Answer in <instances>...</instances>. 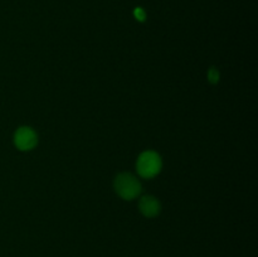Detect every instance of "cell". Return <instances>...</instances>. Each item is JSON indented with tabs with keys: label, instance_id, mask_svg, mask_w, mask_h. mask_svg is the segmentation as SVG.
Segmentation results:
<instances>
[{
	"label": "cell",
	"instance_id": "1",
	"mask_svg": "<svg viewBox=\"0 0 258 257\" xmlns=\"http://www.w3.org/2000/svg\"><path fill=\"white\" fill-rule=\"evenodd\" d=\"M113 188L116 193L125 201H133L141 193L140 181L130 173H122L116 176Z\"/></svg>",
	"mask_w": 258,
	"mask_h": 257
},
{
	"label": "cell",
	"instance_id": "2",
	"mask_svg": "<svg viewBox=\"0 0 258 257\" xmlns=\"http://www.w3.org/2000/svg\"><path fill=\"white\" fill-rule=\"evenodd\" d=\"M161 166H163V161H161L160 155L151 150L144 151L136 161V169H138L139 175L145 179H150L158 175L161 170Z\"/></svg>",
	"mask_w": 258,
	"mask_h": 257
},
{
	"label": "cell",
	"instance_id": "3",
	"mask_svg": "<svg viewBox=\"0 0 258 257\" xmlns=\"http://www.w3.org/2000/svg\"><path fill=\"white\" fill-rule=\"evenodd\" d=\"M38 144V135L32 127L22 126L14 134V145L20 151H29Z\"/></svg>",
	"mask_w": 258,
	"mask_h": 257
},
{
	"label": "cell",
	"instance_id": "4",
	"mask_svg": "<svg viewBox=\"0 0 258 257\" xmlns=\"http://www.w3.org/2000/svg\"><path fill=\"white\" fill-rule=\"evenodd\" d=\"M139 208L140 212L145 217L153 218V217L158 216L160 213V202L153 196H145L141 198L140 203H139Z\"/></svg>",
	"mask_w": 258,
	"mask_h": 257
},
{
	"label": "cell",
	"instance_id": "5",
	"mask_svg": "<svg viewBox=\"0 0 258 257\" xmlns=\"http://www.w3.org/2000/svg\"><path fill=\"white\" fill-rule=\"evenodd\" d=\"M208 80L212 83H217L219 81V72L214 67H212L208 72Z\"/></svg>",
	"mask_w": 258,
	"mask_h": 257
},
{
	"label": "cell",
	"instance_id": "6",
	"mask_svg": "<svg viewBox=\"0 0 258 257\" xmlns=\"http://www.w3.org/2000/svg\"><path fill=\"white\" fill-rule=\"evenodd\" d=\"M134 14H135L136 19L140 20V22H144V20H145V18H146L145 12H144L141 8H136V9L134 10Z\"/></svg>",
	"mask_w": 258,
	"mask_h": 257
}]
</instances>
